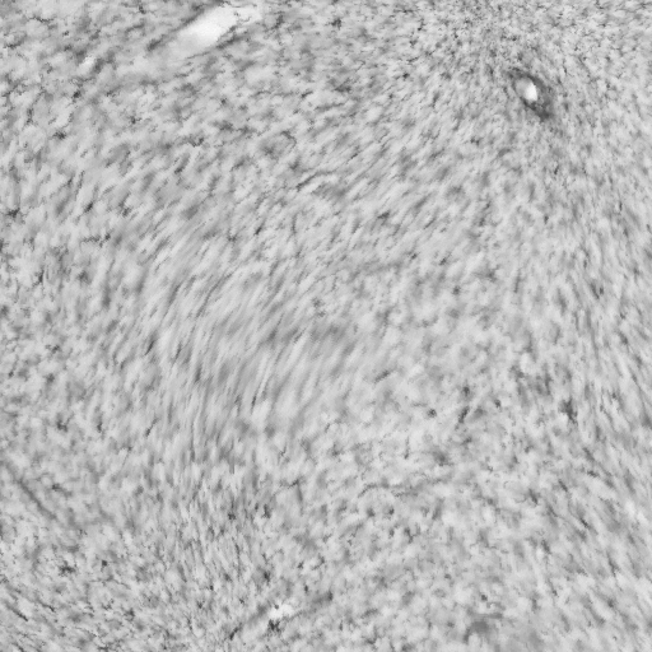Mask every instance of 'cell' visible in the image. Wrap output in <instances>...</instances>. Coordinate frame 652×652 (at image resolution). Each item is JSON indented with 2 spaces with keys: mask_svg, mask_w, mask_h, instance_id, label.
Returning a JSON list of instances; mask_svg holds the SVG:
<instances>
[{
  "mask_svg": "<svg viewBox=\"0 0 652 652\" xmlns=\"http://www.w3.org/2000/svg\"><path fill=\"white\" fill-rule=\"evenodd\" d=\"M512 87L523 104L539 118L546 119L553 114L551 90L539 78L519 71L512 74Z\"/></svg>",
  "mask_w": 652,
  "mask_h": 652,
  "instance_id": "6da1fadb",
  "label": "cell"
}]
</instances>
